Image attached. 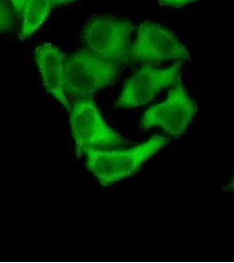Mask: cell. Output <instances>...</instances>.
Returning a JSON list of instances; mask_svg holds the SVG:
<instances>
[{"label":"cell","mask_w":234,"mask_h":263,"mask_svg":"<svg viewBox=\"0 0 234 263\" xmlns=\"http://www.w3.org/2000/svg\"><path fill=\"white\" fill-rule=\"evenodd\" d=\"M12 3V6H14L16 12L18 14H22L25 6L27 4V0H10Z\"/></svg>","instance_id":"7c38bea8"},{"label":"cell","mask_w":234,"mask_h":263,"mask_svg":"<svg viewBox=\"0 0 234 263\" xmlns=\"http://www.w3.org/2000/svg\"><path fill=\"white\" fill-rule=\"evenodd\" d=\"M132 22L113 17H99L89 21L82 32L84 48L106 60L121 63L129 59Z\"/></svg>","instance_id":"277c9868"},{"label":"cell","mask_w":234,"mask_h":263,"mask_svg":"<svg viewBox=\"0 0 234 263\" xmlns=\"http://www.w3.org/2000/svg\"><path fill=\"white\" fill-rule=\"evenodd\" d=\"M168 92L165 102L152 105L141 118V128L148 130L159 126L174 137L183 135L198 112V105L183 86L181 79Z\"/></svg>","instance_id":"8992f818"},{"label":"cell","mask_w":234,"mask_h":263,"mask_svg":"<svg viewBox=\"0 0 234 263\" xmlns=\"http://www.w3.org/2000/svg\"><path fill=\"white\" fill-rule=\"evenodd\" d=\"M54 7L51 0H27L22 12L23 24L18 39L24 41L33 35L50 15Z\"/></svg>","instance_id":"9c48e42d"},{"label":"cell","mask_w":234,"mask_h":263,"mask_svg":"<svg viewBox=\"0 0 234 263\" xmlns=\"http://www.w3.org/2000/svg\"><path fill=\"white\" fill-rule=\"evenodd\" d=\"M71 106L69 123L78 157L86 148L104 150L130 144L105 123L92 99L76 100Z\"/></svg>","instance_id":"3957f363"},{"label":"cell","mask_w":234,"mask_h":263,"mask_svg":"<svg viewBox=\"0 0 234 263\" xmlns=\"http://www.w3.org/2000/svg\"><path fill=\"white\" fill-rule=\"evenodd\" d=\"M162 6H171V7H181L197 0H158Z\"/></svg>","instance_id":"8fae6325"},{"label":"cell","mask_w":234,"mask_h":263,"mask_svg":"<svg viewBox=\"0 0 234 263\" xmlns=\"http://www.w3.org/2000/svg\"><path fill=\"white\" fill-rule=\"evenodd\" d=\"M170 141L169 138L154 135L144 143L129 150L86 148L87 167L103 187H109L131 177L156 153Z\"/></svg>","instance_id":"6da1fadb"},{"label":"cell","mask_w":234,"mask_h":263,"mask_svg":"<svg viewBox=\"0 0 234 263\" xmlns=\"http://www.w3.org/2000/svg\"><path fill=\"white\" fill-rule=\"evenodd\" d=\"M121 70L120 63L106 60L84 47L65 58L64 90L69 96H93L115 84Z\"/></svg>","instance_id":"7a4b0ae2"},{"label":"cell","mask_w":234,"mask_h":263,"mask_svg":"<svg viewBox=\"0 0 234 263\" xmlns=\"http://www.w3.org/2000/svg\"><path fill=\"white\" fill-rule=\"evenodd\" d=\"M181 68V61L162 69L152 64L142 66L126 80L115 104V109H133L152 101L163 89L178 82Z\"/></svg>","instance_id":"5b68a950"},{"label":"cell","mask_w":234,"mask_h":263,"mask_svg":"<svg viewBox=\"0 0 234 263\" xmlns=\"http://www.w3.org/2000/svg\"><path fill=\"white\" fill-rule=\"evenodd\" d=\"M129 59L145 63L192 60L186 47L172 31L151 21L139 27L135 42L130 48Z\"/></svg>","instance_id":"52a82bcc"},{"label":"cell","mask_w":234,"mask_h":263,"mask_svg":"<svg viewBox=\"0 0 234 263\" xmlns=\"http://www.w3.org/2000/svg\"><path fill=\"white\" fill-rule=\"evenodd\" d=\"M13 26L12 7L6 0H0V33L9 32Z\"/></svg>","instance_id":"30bf717a"},{"label":"cell","mask_w":234,"mask_h":263,"mask_svg":"<svg viewBox=\"0 0 234 263\" xmlns=\"http://www.w3.org/2000/svg\"><path fill=\"white\" fill-rule=\"evenodd\" d=\"M35 61L47 92L70 112L72 106L69 105L64 90L65 55L63 51L51 43H44L36 48Z\"/></svg>","instance_id":"ba28073f"},{"label":"cell","mask_w":234,"mask_h":263,"mask_svg":"<svg viewBox=\"0 0 234 263\" xmlns=\"http://www.w3.org/2000/svg\"><path fill=\"white\" fill-rule=\"evenodd\" d=\"M78 0H51L52 4L54 6H63V5H68V4L73 3Z\"/></svg>","instance_id":"4fadbf2b"}]
</instances>
